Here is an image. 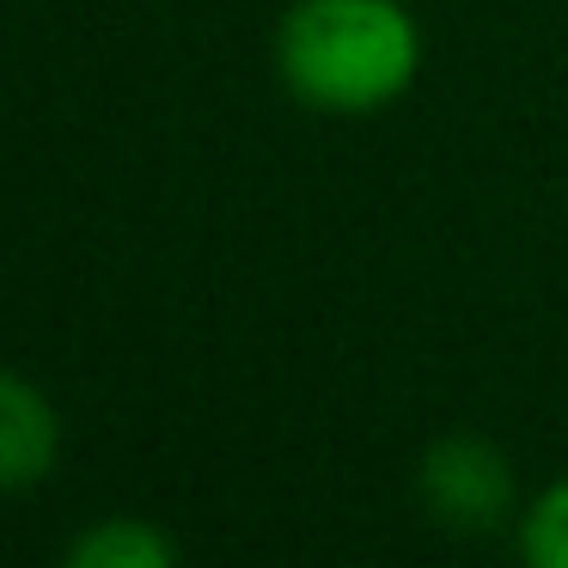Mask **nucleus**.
I'll return each mask as SVG.
<instances>
[{
  "mask_svg": "<svg viewBox=\"0 0 568 568\" xmlns=\"http://www.w3.org/2000/svg\"><path fill=\"white\" fill-rule=\"evenodd\" d=\"M282 87L306 111L373 116L422 74V26L404 0H294L275 26Z\"/></svg>",
  "mask_w": 568,
  "mask_h": 568,
  "instance_id": "nucleus-1",
  "label": "nucleus"
},
{
  "mask_svg": "<svg viewBox=\"0 0 568 568\" xmlns=\"http://www.w3.org/2000/svg\"><path fill=\"white\" fill-rule=\"evenodd\" d=\"M416 501L440 531H495L514 519V458L483 434H440L416 465Z\"/></svg>",
  "mask_w": 568,
  "mask_h": 568,
  "instance_id": "nucleus-2",
  "label": "nucleus"
},
{
  "mask_svg": "<svg viewBox=\"0 0 568 568\" xmlns=\"http://www.w3.org/2000/svg\"><path fill=\"white\" fill-rule=\"evenodd\" d=\"M62 458V416L50 392L0 367V495H26Z\"/></svg>",
  "mask_w": 568,
  "mask_h": 568,
  "instance_id": "nucleus-3",
  "label": "nucleus"
},
{
  "mask_svg": "<svg viewBox=\"0 0 568 568\" xmlns=\"http://www.w3.org/2000/svg\"><path fill=\"white\" fill-rule=\"evenodd\" d=\"M178 538L160 531L153 519L116 514V519H92L74 544H68V562L74 568H172L178 562Z\"/></svg>",
  "mask_w": 568,
  "mask_h": 568,
  "instance_id": "nucleus-4",
  "label": "nucleus"
},
{
  "mask_svg": "<svg viewBox=\"0 0 568 568\" xmlns=\"http://www.w3.org/2000/svg\"><path fill=\"white\" fill-rule=\"evenodd\" d=\"M519 556L531 568H568V477L544 483L519 514Z\"/></svg>",
  "mask_w": 568,
  "mask_h": 568,
  "instance_id": "nucleus-5",
  "label": "nucleus"
}]
</instances>
